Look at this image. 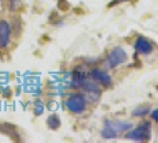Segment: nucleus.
I'll return each mask as SVG.
<instances>
[{"mask_svg": "<svg viewBox=\"0 0 158 143\" xmlns=\"http://www.w3.org/2000/svg\"><path fill=\"white\" fill-rule=\"evenodd\" d=\"M127 61V53L121 47L113 48L111 51L107 54L103 63L108 69H114L119 67L120 64L125 63Z\"/></svg>", "mask_w": 158, "mask_h": 143, "instance_id": "obj_1", "label": "nucleus"}, {"mask_svg": "<svg viewBox=\"0 0 158 143\" xmlns=\"http://www.w3.org/2000/svg\"><path fill=\"white\" fill-rule=\"evenodd\" d=\"M87 105H88L87 98L83 94H80V93L71 94L65 100V106H67L68 111H70L71 113H75V115L83 113V112L87 110Z\"/></svg>", "mask_w": 158, "mask_h": 143, "instance_id": "obj_2", "label": "nucleus"}, {"mask_svg": "<svg viewBox=\"0 0 158 143\" xmlns=\"http://www.w3.org/2000/svg\"><path fill=\"white\" fill-rule=\"evenodd\" d=\"M126 138L135 142H149L151 138V124L150 122H143L132 131L127 132Z\"/></svg>", "mask_w": 158, "mask_h": 143, "instance_id": "obj_3", "label": "nucleus"}, {"mask_svg": "<svg viewBox=\"0 0 158 143\" xmlns=\"http://www.w3.org/2000/svg\"><path fill=\"white\" fill-rule=\"evenodd\" d=\"M89 75L92 76V79L99 82L100 85H102L105 87H111L112 86V78L111 75L106 72L101 71L99 68H94L89 72Z\"/></svg>", "mask_w": 158, "mask_h": 143, "instance_id": "obj_4", "label": "nucleus"}, {"mask_svg": "<svg viewBox=\"0 0 158 143\" xmlns=\"http://www.w3.org/2000/svg\"><path fill=\"white\" fill-rule=\"evenodd\" d=\"M11 40V25L6 20H0V49L8 47Z\"/></svg>", "mask_w": 158, "mask_h": 143, "instance_id": "obj_5", "label": "nucleus"}, {"mask_svg": "<svg viewBox=\"0 0 158 143\" xmlns=\"http://www.w3.org/2000/svg\"><path fill=\"white\" fill-rule=\"evenodd\" d=\"M135 49L138 54L142 55H149L153 50V46L150 41L143 36H139L135 42Z\"/></svg>", "mask_w": 158, "mask_h": 143, "instance_id": "obj_6", "label": "nucleus"}, {"mask_svg": "<svg viewBox=\"0 0 158 143\" xmlns=\"http://www.w3.org/2000/svg\"><path fill=\"white\" fill-rule=\"evenodd\" d=\"M87 74L83 71L75 69L71 73V86L75 88H82L83 84L87 81Z\"/></svg>", "mask_w": 158, "mask_h": 143, "instance_id": "obj_7", "label": "nucleus"}, {"mask_svg": "<svg viewBox=\"0 0 158 143\" xmlns=\"http://www.w3.org/2000/svg\"><path fill=\"white\" fill-rule=\"evenodd\" d=\"M101 136L106 140H113L118 136V129L111 120H105V125L101 130Z\"/></svg>", "mask_w": 158, "mask_h": 143, "instance_id": "obj_8", "label": "nucleus"}, {"mask_svg": "<svg viewBox=\"0 0 158 143\" xmlns=\"http://www.w3.org/2000/svg\"><path fill=\"white\" fill-rule=\"evenodd\" d=\"M0 132L7 135L11 137L13 141H20V137L17 134V130L12 127L11 124H6V123H0Z\"/></svg>", "mask_w": 158, "mask_h": 143, "instance_id": "obj_9", "label": "nucleus"}, {"mask_svg": "<svg viewBox=\"0 0 158 143\" xmlns=\"http://www.w3.org/2000/svg\"><path fill=\"white\" fill-rule=\"evenodd\" d=\"M61 119L57 115H50L47 118V125L50 130H57L58 128H61Z\"/></svg>", "mask_w": 158, "mask_h": 143, "instance_id": "obj_10", "label": "nucleus"}, {"mask_svg": "<svg viewBox=\"0 0 158 143\" xmlns=\"http://www.w3.org/2000/svg\"><path fill=\"white\" fill-rule=\"evenodd\" d=\"M82 88H83L86 92H88L89 94H96L98 97L100 95V88H99V86H98L95 82H92V81H89V80H87V81L83 84Z\"/></svg>", "mask_w": 158, "mask_h": 143, "instance_id": "obj_11", "label": "nucleus"}, {"mask_svg": "<svg viewBox=\"0 0 158 143\" xmlns=\"http://www.w3.org/2000/svg\"><path fill=\"white\" fill-rule=\"evenodd\" d=\"M149 111H150L149 106H139V107H137L132 111V116L133 117H144L149 113Z\"/></svg>", "mask_w": 158, "mask_h": 143, "instance_id": "obj_12", "label": "nucleus"}, {"mask_svg": "<svg viewBox=\"0 0 158 143\" xmlns=\"http://www.w3.org/2000/svg\"><path fill=\"white\" fill-rule=\"evenodd\" d=\"M114 125L118 129V131L119 130H120V131H125V130H130V129L132 128V124H131V123H128V122H119V120L114 123Z\"/></svg>", "mask_w": 158, "mask_h": 143, "instance_id": "obj_13", "label": "nucleus"}, {"mask_svg": "<svg viewBox=\"0 0 158 143\" xmlns=\"http://www.w3.org/2000/svg\"><path fill=\"white\" fill-rule=\"evenodd\" d=\"M43 111V106L40 105V103H37L36 104V106H35V113L37 115V116H40V113Z\"/></svg>", "mask_w": 158, "mask_h": 143, "instance_id": "obj_14", "label": "nucleus"}, {"mask_svg": "<svg viewBox=\"0 0 158 143\" xmlns=\"http://www.w3.org/2000/svg\"><path fill=\"white\" fill-rule=\"evenodd\" d=\"M151 118L158 123V109H155L153 111L151 112Z\"/></svg>", "mask_w": 158, "mask_h": 143, "instance_id": "obj_15", "label": "nucleus"}, {"mask_svg": "<svg viewBox=\"0 0 158 143\" xmlns=\"http://www.w3.org/2000/svg\"><path fill=\"white\" fill-rule=\"evenodd\" d=\"M11 1H12V2H16L17 0H11Z\"/></svg>", "mask_w": 158, "mask_h": 143, "instance_id": "obj_16", "label": "nucleus"}]
</instances>
